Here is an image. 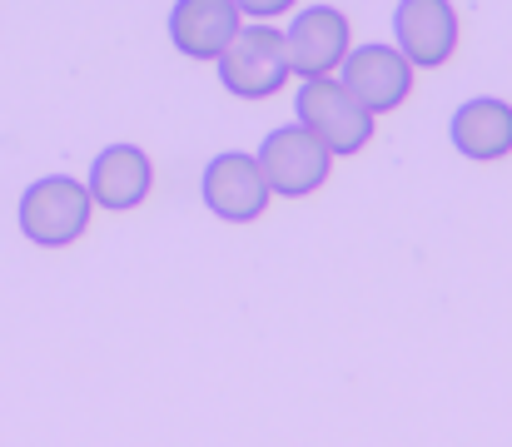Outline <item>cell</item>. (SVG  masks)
Listing matches in <instances>:
<instances>
[{"label": "cell", "mask_w": 512, "mask_h": 447, "mask_svg": "<svg viewBox=\"0 0 512 447\" xmlns=\"http://www.w3.org/2000/svg\"><path fill=\"white\" fill-rule=\"evenodd\" d=\"M244 25L234 0H174L170 5V40L184 60H219V50Z\"/></svg>", "instance_id": "cell-10"}, {"label": "cell", "mask_w": 512, "mask_h": 447, "mask_svg": "<svg viewBox=\"0 0 512 447\" xmlns=\"http://www.w3.org/2000/svg\"><path fill=\"white\" fill-rule=\"evenodd\" d=\"M334 75H339V85L368 115L398 110L408 100V90H413V65L393 45H358V50H348Z\"/></svg>", "instance_id": "cell-5"}, {"label": "cell", "mask_w": 512, "mask_h": 447, "mask_svg": "<svg viewBox=\"0 0 512 447\" xmlns=\"http://www.w3.org/2000/svg\"><path fill=\"white\" fill-rule=\"evenodd\" d=\"M393 50L413 70H438L458 50V10L448 0H398V10H393Z\"/></svg>", "instance_id": "cell-7"}, {"label": "cell", "mask_w": 512, "mask_h": 447, "mask_svg": "<svg viewBox=\"0 0 512 447\" xmlns=\"http://www.w3.org/2000/svg\"><path fill=\"white\" fill-rule=\"evenodd\" d=\"M90 194H85V179H70V174H45L35 179L25 194H20V234L40 249H65L75 244L85 229H90Z\"/></svg>", "instance_id": "cell-2"}, {"label": "cell", "mask_w": 512, "mask_h": 447, "mask_svg": "<svg viewBox=\"0 0 512 447\" xmlns=\"http://www.w3.org/2000/svg\"><path fill=\"white\" fill-rule=\"evenodd\" d=\"M214 70H219V85L234 100H269V95H279L284 80H289L284 30L274 20H244L234 30V40L219 50Z\"/></svg>", "instance_id": "cell-1"}, {"label": "cell", "mask_w": 512, "mask_h": 447, "mask_svg": "<svg viewBox=\"0 0 512 447\" xmlns=\"http://www.w3.org/2000/svg\"><path fill=\"white\" fill-rule=\"evenodd\" d=\"M199 189H204V209L214 219H224V224H249V219H259L269 209V184H264L254 154H244V149L214 154L204 164Z\"/></svg>", "instance_id": "cell-6"}, {"label": "cell", "mask_w": 512, "mask_h": 447, "mask_svg": "<svg viewBox=\"0 0 512 447\" xmlns=\"http://www.w3.org/2000/svg\"><path fill=\"white\" fill-rule=\"evenodd\" d=\"M234 5H239L244 20H279V15L294 10V0H234Z\"/></svg>", "instance_id": "cell-12"}, {"label": "cell", "mask_w": 512, "mask_h": 447, "mask_svg": "<svg viewBox=\"0 0 512 447\" xmlns=\"http://www.w3.org/2000/svg\"><path fill=\"white\" fill-rule=\"evenodd\" d=\"M294 125H304L314 140H324L329 154H358V149L373 140V120L348 90L339 85V75H314L299 85L294 95Z\"/></svg>", "instance_id": "cell-3"}, {"label": "cell", "mask_w": 512, "mask_h": 447, "mask_svg": "<svg viewBox=\"0 0 512 447\" xmlns=\"http://www.w3.org/2000/svg\"><path fill=\"white\" fill-rule=\"evenodd\" d=\"M254 164H259L269 194L304 199V194L324 189V179H329V169H334V154L324 149V140H314L304 125H279V130H269V135L259 140Z\"/></svg>", "instance_id": "cell-4"}, {"label": "cell", "mask_w": 512, "mask_h": 447, "mask_svg": "<svg viewBox=\"0 0 512 447\" xmlns=\"http://www.w3.org/2000/svg\"><path fill=\"white\" fill-rule=\"evenodd\" d=\"M448 140L463 159H478V164L503 159V154H512V105L493 100V95L463 100L448 120Z\"/></svg>", "instance_id": "cell-11"}, {"label": "cell", "mask_w": 512, "mask_h": 447, "mask_svg": "<svg viewBox=\"0 0 512 447\" xmlns=\"http://www.w3.org/2000/svg\"><path fill=\"white\" fill-rule=\"evenodd\" d=\"M150 184H155V169H150V154L140 145H110L95 154L90 164V179H85V194L95 209H110V214H125V209H140L150 199Z\"/></svg>", "instance_id": "cell-9"}, {"label": "cell", "mask_w": 512, "mask_h": 447, "mask_svg": "<svg viewBox=\"0 0 512 447\" xmlns=\"http://www.w3.org/2000/svg\"><path fill=\"white\" fill-rule=\"evenodd\" d=\"M284 50H289V75L314 80V75H334L343 65L348 45V15L334 5H309L289 20L284 30Z\"/></svg>", "instance_id": "cell-8"}]
</instances>
